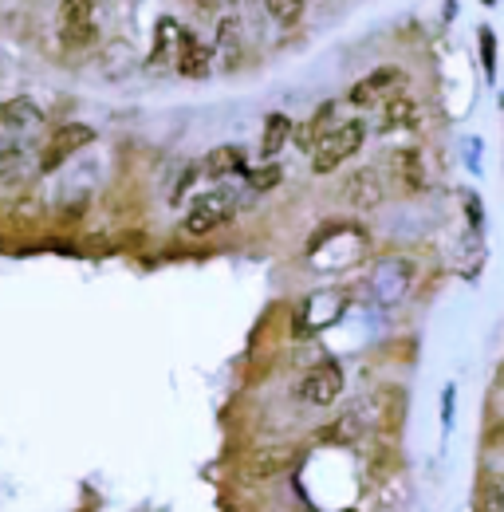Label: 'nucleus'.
Returning a JSON list of instances; mask_svg holds the SVG:
<instances>
[{"mask_svg": "<svg viewBox=\"0 0 504 512\" xmlns=\"http://www.w3.org/2000/svg\"><path fill=\"white\" fill-rule=\"evenodd\" d=\"M493 505H497V512H504V485L497 489V493H493Z\"/></svg>", "mask_w": 504, "mask_h": 512, "instance_id": "obj_21", "label": "nucleus"}, {"mask_svg": "<svg viewBox=\"0 0 504 512\" xmlns=\"http://www.w3.org/2000/svg\"><path fill=\"white\" fill-rule=\"evenodd\" d=\"M40 130H44V111L32 99L0 103V178L4 182L24 178Z\"/></svg>", "mask_w": 504, "mask_h": 512, "instance_id": "obj_1", "label": "nucleus"}, {"mask_svg": "<svg viewBox=\"0 0 504 512\" xmlns=\"http://www.w3.org/2000/svg\"><path fill=\"white\" fill-rule=\"evenodd\" d=\"M182 40H186V32H182L178 20H170V16L158 20V48H154V56H158V60H178Z\"/></svg>", "mask_w": 504, "mask_h": 512, "instance_id": "obj_15", "label": "nucleus"}, {"mask_svg": "<svg viewBox=\"0 0 504 512\" xmlns=\"http://www.w3.org/2000/svg\"><path fill=\"white\" fill-rule=\"evenodd\" d=\"M304 512H315V509H304Z\"/></svg>", "mask_w": 504, "mask_h": 512, "instance_id": "obj_22", "label": "nucleus"}, {"mask_svg": "<svg viewBox=\"0 0 504 512\" xmlns=\"http://www.w3.org/2000/svg\"><path fill=\"white\" fill-rule=\"evenodd\" d=\"M481 60H485V71H489V79H493V67H497V36L485 28L481 32Z\"/></svg>", "mask_w": 504, "mask_h": 512, "instance_id": "obj_20", "label": "nucleus"}, {"mask_svg": "<svg viewBox=\"0 0 504 512\" xmlns=\"http://www.w3.org/2000/svg\"><path fill=\"white\" fill-rule=\"evenodd\" d=\"M233 213H237V193L225 190V186H221V190H205L193 197L189 213L182 217V229L193 233V237H205V233L221 229Z\"/></svg>", "mask_w": 504, "mask_h": 512, "instance_id": "obj_4", "label": "nucleus"}, {"mask_svg": "<svg viewBox=\"0 0 504 512\" xmlns=\"http://www.w3.org/2000/svg\"><path fill=\"white\" fill-rule=\"evenodd\" d=\"M398 166H402V178H406V186H410V190H422V186H426L422 158H418L414 150H402V154H398Z\"/></svg>", "mask_w": 504, "mask_h": 512, "instance_id": "obj_19", "label": "nucleus"}, {"mask_svg": "<svg viewBox=\"0 0 504 512\" xmlns=\"http://www.w3.org/2000/svg\"><path fill=\"white\" fill-rule=\"evenodd\" d=\"M95 142V130L83 127V123H67V127H60L48 142H44V150H40V174H56L63 162L71 158V154H79L83 146H91Z\"/></svg>", "mask_w": 504, "mask_h": 512, "instance_id": "obj_6", "label": "nucleus"}, {"mask_svg": "<svg viewBox=\"0 0 504 512\" xmlns=\"http://www.w3.org/2000/svg\"><path fill=\"white\" fill-rule=\"evenodd\" d=\"M343 394V367L339 363H315L300 379V398L312 406H331Z\"/></svg>", "mask_w": 504, "mask_h": 512, "instance_id": "obj_8", "label": "nucleus"}, {"mask_svg": "<svg viewBox=\"0 0 504 512\" xmlns=\"http://www.w3.org/2000/svg\"><path fill=\"white\" fill-rule=\"evenodd\" d=\"M280 166L276 162H268V166H260V170H245V182H249V190L252 193H264V190H272V186H280Z\"/></svg>", "mask_w": 504, "mask_h": 512, "instance_id": "obj_18", "label": "nucleus"}, {"mask_svg": "<svg viewBox=\"0 0 504 512\" xmlns=\"http://www.w3.org/2000/svg\"><path fill=\"white\" fill-rule=\"evenodd\" d=\"M363 142H367V123H363V119H347V123L331 127L327 134H323V142L312 150L315 174H331V170H339L347 158H355V154L363 150Z\"/></svg>", "mask_w": 504, "mask_h": 512, "instance_id": "obj_2", "label": "nucleus"}, {"mask_svg": "<svg viewBox=\"0 0 504 512\" xmlns=\"http://www.w3.org/2000/svg\"><path fill=\"white\" fill-rule=\"evenodd\" d=\"M99 36L95 28V4L91 0H60V40L75 48H91Z\"/></svg>", "mask_w": 504, "mask_h": 512, "instance_id": "obj_7", "label": "nucleus"}, {"mask_svg": "<svg viewBox=\"0 0 504 512\" xmlns=\"http://www.w3.org/2000/svg\"><path fill=\"white\" fill-rule=\"evenodd\" d=\"M331 127H335V103H319L312 119H308L300 130H292V138H296V146H300V150H315V146L323 142V134H327Z\"/></svg>", "mask_w": 504, "mask_h": 512, "instance_id": "obj_10", "label": "nucleus"}, {"mask_svg": "<svg viewBox=\"0 0 504 512\" xmlns=\"http://www.w3.org/2000/svg\"><path fill=\"white\" fill-rule=\"evenodd\" d=\"M217 48H221V56H225V67L237 64V52H241V24H237V16H225V20H221V28H217Z\"/></svg>", "mask_w": 504, "mask_h": 512, "instance_id": "obj_16", "label": "nucleus"}, {"mask_svg": "<svg viewBox=\"0 0 504 512\" xmlns=\"http://www.w3.org/2000/svg\"><path fill=\"white\" fill-rule=\"evenodd\" d=\"M343 312H347V296H343L339 288H323V292H312V296H304V304L296 308L292 331H296L300 339H308V335H319V331H327L331 323L343 320Z\"/></svg>", "mask_w": 504, "mask_h": 512, "instance_id": "obj_3", "label": "nucleus"}, {"mask_svg": "<svg viewBox=\"0 0 504 512\" xmlns=\"http://www.w3.org/2000/svg\"><path fill=\"white\" fill-rule=\"evenodd\" d=\"M264 8H268V16H272L276 24L292 28V24H300V20H304L308 0H264Z\"/></svg>", "mask_w": 504, "mask_h": 512, "instance_id": "obj_17", "label": "nucleus"}, {"mask_svg": "<svg viewBox=\"0 0 504 512\" xmlns=\"http://www.w3.org/2000/svg\"><path fill=\"white\" fill-rule=\"evenodd\" d=\"M292 130L296 127H292V119H288V115H280V111H276V115H268V123H264V138H260V154H264V158H276V154L288 146Z\"/></svg>", "mask_w": 504, "mask_h": 512, "instance_id": "obj_14", "label": "nucleus"}, {"mask_svg": "<svg viewBox=\"0 0 504 512\" xmlns=\"http://www.w3.org/2000/svg\"><path fill=\"white\" fill-rule=\"evenodd\" d=\"M406 87V71L402 67H378L371 75H363L355 87H351V103L355 107H386L390 99H398Z\"/></svg>", "mask_w": 504, "mask_h": 512, "instance_id": "obj_5", "label": "nucleus"}, {"mask_svg": "<svg viewBox=\"0 0 504 512\" xmlns=\"http://www.w3.org/2000/svg\"><path fill=\"white\" fill-rule=\"evenodd\" d=\"M410 127H418V107H414V99H406V95L390 99V103L382 107V134L410 130Z\"/></svg>", "mask_w": 504, "mask_h": 512, "instance_id": "obj_13", "label": "nucleus"}, {"mask_svg": "<svg viewBox=\"0 0 504 512\" xmlns=\"http://www.w3.org/2000/svg\"><path fill=\"white\" fill-rule=\"evenodd\" d=\"M209 60H213V48L209 44H201L197 36H186L182 40V48H178V71L186 75V79H201L205 71H209Z\"/></svg>", "mask_w": 504, "mask_h": 512, "instance_id": "obj_12", "label": "nucleus"}, {"mask_svg": "<svg viewBox=\"0 0 504 512\" xmlns=\"http://www.w3.org/2000/svg\"><path fill=\"white\" fill-rule=\"evenodd\" d=\"M209 178H245V170H249V162H245V150L241 146H217V150H209V158H205V166H201Z\"/></svg>", "mask_w": 504, "mask_h": 512, "instance_id": "obj_9", "label": "nucleus"}, {"mask_svg": "<svg viewBox=\"0 0 504 512\" xmlns=\"http://www.w3.org/2000/svg\"><path fill=\"white\" fill-rule=\"evenodd\" d=\"M343 197L351 201V205H363V209H371L382 201V182H378L375 170H355L351 178H347V186H343Z\"/></svg>", "mask_w": 504, "mask_h": 512, "instance_id": "obj_11", "label": "nucleus"}]
</instances>
